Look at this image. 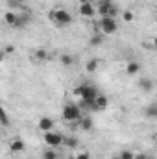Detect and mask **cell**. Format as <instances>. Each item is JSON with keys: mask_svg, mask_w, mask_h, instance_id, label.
Masks as SVG:
<instances>
[{"mask_svg": "<svg viewBox=\"0 0 157 159\" xmlns=\"http://www.w3.org/2000/svg\"><path fill=\"white\" fill-rule=\"evenodd\" d=\"M79 4H91V0H78Z\"/></svg>", "mask_w": 157, "mask_h": 159, "instance_id": "cell-29", "label": "cell"}, {"mask_svg": "<svg viewBox=\"0 0 157 159\" xmlns=\"http://www.w3.org/2000/svg\"><path fill=\"white\" fill-rule=\"evenodd\" d=\"M139 89L142 93H152L154 91V80L152 78H141L139 80Z\"/></svg>", "mask_w": 157, "mask_h": 159, "instance_id": "cell-11", "label": "cell"}, {"mask_svg": "<svg viewBox=\"0 0 157 159\" xmlns=\"http://www.w3.org/2000/svg\"><path fill=\"white\" fill-rule=\"evenodd\" d=\"M96 11H98V9H96L92 4H79V15L85 17V19H92Z\"/></svg>", "mask_w": 157, "mask_h": 159, "instance_id": "cell-7", "label": "cell"}, {"mask_svg": "<svg viewBox=\"0 0 157 159\" xmlns=\"http://www.w3.org/2000/svg\"><path fill=\"white\" fill-rule=\"evenodd\" d=\"M34 59H35V61H41V63H44V61L48 59V52H46L44 48H37V50L34 52Z\"/></svg>", "mask_w": 157, "mask_h": 159, "instance_id": "cell-14", "label": "cell"}, {"mask_svg": "<svg viewBox=\"0 0 157 159\" xmlns=\"http://www.w3.org/2000/svg\"><path fill=\"white\" fill-rule=\"evenodd\" d=\"M24 0H7V4H9V7H15V6H20Z\"/></svg>", "mask_w": 157, "mask_h": 159, "instance_id": "cell-26", "label": "cell"}, {"mask_svg": "<svg viewBox=\"0 0 157 159\" xmlns=\"http://www.w3.org/2000/svg\"><path fill=\"white\" fill-rule=\"evenodd\" d=\"M104 43V34H96L89 39V46H100Z\"/></svg>", "mask_w": 157, "mask_h": 159, "instance_id": "cell-16", "label": "cell"}, {"mask_svg": "<svg viewBox=\"0 0 157 159\" xmlns=\"http://www.w3.org/2000/svg\"><path fill=\"white\" fill-rule=\"evenodd\" d=\"M44 143L48 146H52V148H57V146H61L65 143V137L61 133H56V131H46L44 133Z\"/></svg>", "mask_w": 157, "mask_h": 159, "instance_id": "cell-5", "label": "cell"}, {"mask_svg": "<svg viewBox=\"0 0 157 159\" xmlns=\"http://www.w3.org/2000/svg\"><path fill=\"white\" fill-rule=\"evenodd\" d=\"M37 128H39L43 133H46V131H52V128H54V120L50 119V117H43V119H39Z\"/></svg>", "mask_w": 157, "mask_h": 159, "instance_id": "cell-9", "label": "cell"}, {"mask_svg": "<svg viewBox=\"0 0 157 159\" xmlns=\"http://www.w3.org/2000/svg\"><path fill=\"white\" fill-rule=\"evenodd\" d=\"M139 70H141V65H139L137 61H129V63L126 65V72H128L129 76H135Z\"/></svg>", "mask_w": 157, "mask_h": 159, "instance_id": "cell-13", "label": "cell"}, {"mask_svg": "<svg viewBox=\"0 0 157 159\" xmlns=\"http://www.w3.org/2000/svg\"><path fill=\"white\" fill-rule=\"evenodd\" d=\"M135 159H152L148 154H135Z\"/></svg>", "mask_w": 157, "mask_h": 159, "instance_id": "cell-27", "label": "cell"}, {"mask_svg": "<svg viewBox=\"0 0 157 159\" xmlns=\"http://www.w3.org/2000/svg\"><path fill=\"white\" fill-rule=\"evenodd\" d=\"M61 65H63V67H72V65H74V57L69 56V54H63V56H61Z\"/></svg>", "mask_w": 157, "mask_h": 159, "instance_id": "cell-17", "label": "cell"}, {"mask_svg": "<svg viewBox=\"0 0 157 159\" xmlns=\"http://www.w3.org/2000/svg\"><path fill=\"white\" fill-rule=\"evenodd\" d=\"M43 159H59V154L54 148H50V150H44L43 152Z\"/></svg>", "mask_w": 157, "mask_h": 159, "instance_id": "cell-18", "label": "cell"}, {"mask_svg": "<svg viewBox=\"0 0 157 159\" xmlns=\"http://www.w3.org/2000/svg\"><path fill=\"white\" fill-rule=\"evenodd\" d=\"M98 59H89L87 61V65H85V69H87V72H94L96 69H98Z\"/></svg>", "mask_w": 157, "mask_h": 159, "instance_id": "cell-19", "label": "cell"}, {"mask_svg": "<svg viewBox=\"0 0 157 159\" xmlns=\"http://www.w3.org/2000/svg\"><path fill=\"white\" fill-rule=\"evenodd\" d=\"M61 117L67 122H79L81 120V109L76 104H67L63 107V111H61Z\"/></svg>", "mask_w": 157, "mask_h": 159, "instance_id": "cell-4", "label": "cell"}, {"mask_svg": "<svg viewBox=\"0 0 157 159\" xmlns=\"http://www.w3.org/2000/svg\"><path fill=\"white\" fill-rule=\"evenodd\" d=\"M9 150H11L13 154H22V152L26 150V144H24L22 139H13V141L9 143Z\"/></svg>", "mask_w": 157, "mask_h": 159, "instance_id": "cell-8", "label": "cell"}, {"mask_svg": "<svg viewBox=\"0 0 157 159\" xmlns=\"http://www.w3.org/2000/svg\"><path fill=\"white\" fill-rule=\"evenodd\" d=\"M122 19H124V22H133L135 15H133V11H124L122 13Z\"/></svg>", "mask_w": 157, "mask_h": 159, "instance_id": "cell-24", "label": "cell"}, {"mask_svg": "<svg viewBox=\"0 0 157 159\" xmlns=\"http://www.w3.org/2000/svg\"><path fill=\"white\" fill-rule=\"evenodd\" d=\"M104 2H107V4H115V0H104Z\"/></svg>", "mask_w": 157, "mask_h": 159, "instance_id": "cell-31", "label": "cell"}, {"mask_svg": "<svg viewBox=\"0 0 157 159\" xmlns=\"http://www.w3.org/2000/svg\"><path fill=\"white\" fill-rule=\"evenodd\" d=\"M98 30H100L104 35L115 34L118 30L117 19H115V17H100V20H98Z\"/></svg>", "mask_w": 157, "mask_h": 159, "instance_id": "cell-3", "label": "cell"}, {"mask_svg": "<svg viewBox=\"0 0 157 159\" xmlns=\"http://www.w3.org/2000/svg\"><path fill=\"white\" fill-rule=\"evenodd\" d=\"M0 117H2V126H4V128H7V126H9V117H7L6 109H0Z\"/></svg>", "mask_w": 157, "mask_h": 159, "instance_id": "cell-23", "label": "cell"}, {"mask_svg": "<svg viewBox=\"0 0 157 159\" xmlns=\"http://www.w3.org/2000/svg\"><path fill=\"white\" fill-rule=\"evenodd\" d=\"M4 20L11 28H20V15L15 13V11H6L4 13Z\"/></svg>", "mask_w": 157, "mask_h": 159, "instance_id": "cell-6", "label": "cell"}, {"mask_svg": "<svg viewBox=\"0 0 157 159\" xmlns=\"http://www.w3.org/2000/svg\"><path fill=\"white\" fill-rule=\"evenodd\" d=\"M113 6L115 4H107V2H100V6H98V13H100V17H111V11H113Z\"/></svg>", "mask_w": 157, "mask_h": 159, "instance_id": "cell-12", "label": "cell"}, {"mask_svg": "<svg viewBox=\"0 0 157 159\" xmlns=\"http://www.w3.org/2000/svg\"><path fill=\"white\" fill-rule=\"evenodd\" d=\"M50 19H52V22L56 26H69L72 22V15L67 9H61V7H57L56 11H52L50 13Z\"/></svg>", "mask_w": 157, "mask_h": 159, "instance_id": "cell-2", "label": "cell"}, {"mask_svg": "<svg viewBox=\"0 0 157 159\" xmlns=\"http://www.w3.org/2000/svg\"><path fill=\"white\" fill-rule=\"evenodd\" d=\"M65 146H69V148H76L78 146V139L76 137H65V143H63Z\"/></svg>", "mask_w": 157, "mask_h": 159, "instance_id": "cell-21", "label": "cell"}, {"mask_svg": "<svg viewBox=\"0 0 157 159\" xmlns=\"http://www.w3.org/2000/svg\"><path fill=\"white\" fill-rule=\"evenodd\" d=\"M118 159H135V152H131V150H122V152L118 154Z\"/></svg>", "mask_w": 157, "mask_h": 159, "instance_id": "cell-22", "label": "cell"}, {"mask_svg": "<svg viewBox=\"0 0 157 159\" xmlns=\"http://www.w3.org/2000/svg\"><path fill=\"white\" fill-rule=\"evenodd\" d=\"M76 159H91V156H89V152H79V154H76Z\"/></svg>", "mask_w": 157, "mask_h": 159, "instance_id": "cell-25", "label": "cell"}, {"mask_svg": "<svg viewBox=\"0 0 157 159\" xmlns=\"http://www.w3.org/2000/svg\"><path fill=\"white\" fill-rule=\"evenodd\" d=\"M154 46H155V50H157V35H155V39H154Z\"/></svg>", "mask_w": 157, "mask_h": 159, "instance_id": "cell-30", "label": "cell"}, {"mask_svg": "<svg viewBox=\"0 0 157 159\" xmlns=\"http://www.w3.org/2000/svg\"><path fill=\"white\" fill-rule=\"evenodd\" d=\"M79 126H81V129H85V131H89V129H92V119H81L79 120Z\"/></svg>", "mask_w": 157, "mask_h": 159, "instance_id": "cell-20", "label": "cell"}, {"mask_svg": "<svg viewBox=\"0 0 157 159\" xmlns=\"http://www.w3.org/2000/svg\"><path fill=\"white\" fill-rule=\"evenodd\" d=\"M4 52H6V54H13V52H15V48H13V44H7Z\"/></svg>", "mask_w": 157, "mask_h": 159, "instance_id": "cell-28", "label": "cell"}, {"mask_svg": "<svg viewBox=\"0 0 157 159\" xmlns=\"http://www.w3.org/2000/svg\"><path fill=\"white\" fill-rule=\"evenodd\" d=\"M144 115L148 119H157V104H150L148 107H144Z\"/></svg>", "mask_w": 157, "mask_h": 159, "instance_id": "cell-15", "label": "cell"}, {"mask_svg": "<svg viewBox=\"0 0 157 159\" xmlns=\"http://www.w3.org/2000/svg\"><path fill=\"white\" fill-rule=\"evenodd\" d=\"M94 104H96V109H98V111H105V109L109 107V98H107L105 94H98L96 100H94Z\"/></svg>", "mask_w": 157, "mask_h": 159, "instance_id": "cell-10", "label": "cell"}, {"mask_svg": "<svg viewBox=\"0 0 157 159\" xmlns=\"http://www.w3.org/2000/svg\"><path fill=\"white\" fill-rule=\"evenodd\" d=\"M74 94L79 96L81 100H87V102H92V100H96V96L100 94L98 93V89L94 87V85H89V83H83V85H79L74 89Z\"/></svg>", "mask_w": 157, "mask_h": 159, "instance_id": "cell-1", "label": "cell"}]
</instances>
